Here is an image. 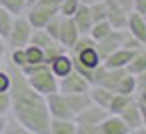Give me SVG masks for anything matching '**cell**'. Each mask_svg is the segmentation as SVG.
Returning a JSON list of instances; mask_svg holds the SVG:
<instances>
[{"label":"cell","instance_id":"cell-2","mask_svg":"<svg viewBox=\"0 0 146 134\" xmlns=\"http://www.w3.org/2000/svg\"><path fill=\"white\" fill-rule=\"evenodd\" d=\"M22 74L26 76L28 84L40 92V94H50V92H56L58 90V78L52 74L50 66L46 62H38V64H24L22 68Z\"/></svg>","mask_w":146,"mask_h":134},{"label":"cell","instance_id":"cell-24","mask_svg":"<svg viewBox=\"0 0 146 134\" xmlns=\"http://www.w3.org/2000/svg\"><path fill=\"white\" fill-rule=\"evenodd\" d=\"M24 56H26V64L44 62V52H42V48H38V46H34V44H26V46H24Z\"/></svg>","mask_w":146,"mask_h":134},{"label":"cell","instance_id":"cell-38","mask_svg":"<svg viewBox=\"0 0 146 134\" xmlns=\"http://www.w3.org/2000/svg\"><path fill=\"white\" fill-rule=\"evenodd\" d=\"M114 2H116L124 12H132V0H114Z\"/></svg>","mask_w":146,"mask_h":134},{"label":"cell","instance_id":"cell-16","mask_svg":"<svg viewBox=\"0 0 146 134\" xmlns=\"http://www.w3.org/2000/svg\"><path fill=\"white\" fill-rule=\"evenodd\" d=\"M88 96H90V100H92L94 104H98V106H102V108L108 110V104H110L114 92H112L110 88H106V86L90 84V88H88Z\"/></svg>","mask_w":146,"mask_h":134},{"label":"cell","instance_id":"cell-35","mask_svg":"<svg viewBox=\"0 0 146 134\" xmlns=\"http://www.w3.org/2000/svg\"><path fill=\"white\" fill-rule=\"evenodd\" d=\"M10 88V76H8V70L0 66V92H6Z\"/></svg>","mask_w":146,"mask_h":134},{"label":"cell","instance_id":"cell-27","mask_svg":"<svg viewBox=\"0 0 146 134\" xmlns=\"http://www.w3.org/2000/svg\"><path fill=\"white\" fill-rule=\"evenodd\" d=\"M42 52H44V62L48 64V62H50L54 56H58V54H64V52H68V50H66V46H62L58 40H54V42H52L50 46H46Z\"/></svg>","mask_w":146,"mask_h":134},{"label":"cell","instance_id":"cell-19","mask_svg":"<svg viewBox=\"0 0 146 134\" xmlns=\"http://www.w3.org/2000/svg\"><path fill=\"white\" fill-rule=\"evenodd\" d=\"M64 100H66V104H68V108H70V112L76 116L82 108H86L92 100H90V96H88V92H76V94H64Z\"/></svg>","mask_w":146,"mask_h":134},{"label":"cell","instance_id":"cell-39","mask_svg":"<svg viewBox=\"0 0 146 134\" xmlns=\"http://www.w3.org/2000/svg\"><path fill=\"white\" fill-rule=\"evenodd\" d=\"M4 126H6V116H0V134L4 132Z\"/></svg>","mask_w":146,"mask_h":134},{"label":"cell","instance_id":"cell-33","mask_svg":"<svg viewBox=\"0 0 146 134\" xmlns=\"http://www.w3.org/2000/svg\"><path fill=\"white\" fill-rule=\"evenodd\" d=\"M2 134H28V132H26V128L18 120H12V122L6 120V126H4V132Z\"/></svg>","mask_w":146,"mask_h":134},{"label":"cell","instance_id":"cell-22","mask_svg":"<svg viewBox=\"0 0 146 134\" xmlns=\"http://www.w3.org/2000/svg\"><path fill=\"white\" fill-rule=\"evenodd\" d=\"M114 28H112V24L108 22V20H100V22H94L92 24V28H90V38L96 42V40H100V38H104L106 34H110Z\"/></svg>","mask_w":146,"mask_h":134},{"label":"cell","instance_id":"cell-34","mask_svg":"<svg viewBox=\"0 0 146 134\" xmlns=\"http://www.w3.org/2000/svg\"><path fill=\"white\" fill-rule=\"evenodd\" d=\"M10 112V94L6 92H0V116H6Z\"/></svg>","mask_w":146,"mask_h":134},{"label":"cell","instance_id":"cell-6","mask_svg":"<svg viewBox=\"0 0 146 134\" xmlns=\"http://www.w3.org/2000/svg\"><path fill=\"white\" fill-rule=\"evenodd\" d=\"M44 98H46V108H48L50 118H74V114L70 112V108H68L62 92L56 90V92L46 94Z\"/></svg>","mask_w":146,"mask_h":134},{"label":"cell","instance_id":"cell-3","mask_svg":"<svg viewBox=\"0 0 146 134\" xmlns=\"http://www.w3.org/2000/svg\"><path fill=\"white\" fill-rule=\"evenodd\" d=\"M32 24L26 20L24 14H16L10 26V32L6 36V46L8 50L12 48H24L26 44H30V36H32Z\"/></svg>","mask_w":146,"mask_h":134},{"label":"cell","instance_id":"cell-4","mask_svg":"<svg viewBox=\"0 0 146 134\" xmlns=\"http://www.w3.org/2000/svg\"><path fill=\"white\" fill-rule=\"evenodd\" d=\"M118 116L124 120V124L128 126L130 134H134V132H144V118H146V114H144L142 108L136 104L134 96H132V100L128 102V106H126Z\"/></svg>","mask_w":146,"mask_h":134},{"label":"cell","instance_id":"cell-41","mask_svg":"<svg viewBox=\"0 0 146 134\" xmlns=\"http://www.w3.org/2000/svg\"><path fill=\"white\" fill-rule=\"evenodd\" d=\"M34 2H36V0H24V6H26V8H28V6H32V4H34Z\"/></svg>","mask_w":146,"mask_h":134},{"label":"cell","instance_id":"cell-8","mask_svg":"<svg viewBox=\"0 0 146 134\" xmlns=\"http://www.w3.org/2000/svg\"><path fill=\"white\" fill-rule=\"evenodd\" d=\"M122 34H124V30H112V32H110V34H106L104 38L96 40V52H98L100 60H104L110 52H114L116 48H120Z\"/></svg>","mask_w":146,"mask_h":134},{"label":"cell","instance_id":"cell-18","mask_svg":"<svg viewBox=\"0 0 146 134\" xmlns=\"http://www.w3.org/2000/svg\"><path fill=\"white\" fill-rule=\"evenodd\" d=\"M124 68H126V72H128V74H134V76H136V74L146 72V48L136 50Z\"/></svg>","mask_w":146,"mask_h":134},{"label":"cell","instance_id":"cell-12","mask_svg":"<svg viewBox=\"0 0 146 134\" xmlns=\"http://www.w3.org/2000/svg\"><path fill=\"white\" fill-rule=\"evenodd\" d=\"M100 134H130L128 126L118 114H106V118L100 122Z\"/></svg>","mask_w":146,"mask_h":134},{"label":"cell","instance_id":"cell-30","mask_svg":"<svg viewBox=\"0 0 146 134\" xmlns=\"http://www.w3.org/2000/svg\"><path fill=\"white\" fill-rule=\"evenodd\" d=\"M78 4H80L78 0H62L60 6H58V14H60V16H72V14L76 12Z\"/></svg>","mask_w":146,"mask_h":134},{"label":"cell","instance_id":"cell-36","mask_svg":"<svg viewBox=\"0 0 146 134\" xmlns=\"http://www.w3.org/2000/svg\"><path fill=\"white\" fill-rule=\"evenodd\" d=\"M132 10L146 16V0H132Z\"/></svg>","mask_w":146,"mask_h":134},{"label":"cell","instance_id":"cell-28","mask_svg":"<svg viewBox=\"0 0 146 134\" xmlns=\"http://www.w3.org/2000/svg\"><path fill=\"white\" fill-rule=\"evenodd\" d=\"M90 8V16H92V22H100V20H106V6L102 0H98V2L94 4H88Z\"/></svg>","mask_w":146,"mask_h":134},{"label":"cell","instance_id":"cell-26","mask_svg":"<svg viewBox=\"0 0 146 134\" xmlns=\"http://www.w3.org/2000/svg\"><path fill=\"white\" fill-rule=\"evenodd\" d=\"M120 48L140 50V48H146V42H140L138 38H134L132 34H128V30H124V34H122V42H120Z\"/></svg>","mask_w":146,"mask_h":134},{"label":"cell","instance_id":"cell-25","mask_svg":"<svg viewBox=\"0 0 146 134\" xmlns=\"http://www.w3.org/2000/svg\"><path fill=\"white\" fill-rule=\"evenodd\" d=\"M134 88H136V76L134 74H124L120 84L116 86V92H122V94H134Z\"/></svg>","mask_w":146,"mask_h":134},{"label":"cell","instance_id":"cell-20","mask_svg":"<svg viewBox=\"0 0 146 134\" xmlns=\"http://www.w3.org/2000/svg\"><path fill=\"white\" fill-rule=\"evenodd\" d=\"M130 100H132V94L114 92V96H112V100H110V104H108V112H110V114H120V112L128 106Z\"/></svg>","mask_w":146,"mask_h":134},{"label":"cell","instance_id":"cell-9","mask_svg":"<svg viewBox=\"0 0 146 134\" xmlns=\"http://www.w3.org/2000/svg\"><path fill=\"white\" fill-rule=\"evenodd\" d=\"M104 6H106V20L112 24L114 30H124L126 28V18H128V12H124L114 0H102Z\"/></svg>","mask_w":146,"mask_h":134},{"label":"cell","instance_id":"cell-15","mask_svg":"<svg viewBox=\"0 0 146 134\" xmlns=\"http://www.w3.org/2000/svg\"><path fill=\"white\" fill-rule=\"evenodd\" d=\"M48 66H50V70H52V74H54L56 78H62V76H66L68 72L74 70V68H72V58H70L68 52L54 56V58L48 62Z\"/></svg>","mask_w":146,"mask_h":134},{"label":"cell","instance_id":"cell-17","mask_svg":"<svg viewBox=\"0 0 146 134\" xmlns=\"http://www.w3.org/2000/svg\"><path fill=\"white\" fill-rule=\"evenodd\" d=\"M48 134H76L74 118H50Z\"/></svg>","mask_w":146,"mask_h":134},{"label":"cell","instance_id":"cell-32","mask_svg":"<svg viewBox=\"0 0 146 134\" xmlns=\"http://www.w3.org/2000/svg\"><path fill=\"white\" fill-rule=\"evenodd\" d=\"M60 18H62L60 14H54V16H52V18H50V20L46 22V26H44V30H46V32H48V34H50V36L54 38V40H58V30H60Z\"/></svg>","mask_w":146,"mask_h":134},{"label":"cell","instance_id":"cell-31","mask_svg":"<svg viewBox=\"0 0 146 134\" xmlns=\"http://www.w3.org/2000/svg\"><path fill=\"white\" fill-rule=\"evenodd\" d=\"M76 122V134H100V124H92V122Z\"/></svg>","mask_w":146,"mask_h":134},{"label":"cell","instance_id":"cell-23","mask_svg":"<svg viewBox=\"0 0 146 134\" xmlns=\"http://www.w3.org/2000/svg\"><path fill=\"white\" fill-rule=\"evenodd\" d=\"M12 20H14V14L4 8V6H0V36H2L6 40L8 32H10V26H12Z\"/></svg>","mask_w":146,"mask_h":134},{"label":"cell","instance_id":"cell-37","mask_svg":"<svg viewBox=\"0 0 146 134\" xmlns=\"http://www.w3.org/2000/svg\"><path fill=\"white\" fill-rule=\"evenodd\" d=\"M6 54H8V46H6V40L0 36V66L4 64V60H6Z\"/></svg>","mask_w":146,"mask_h":134},{"label":"cell","instance_id":"cell-40","mask_svg":"<svg viewBox=\"0 0 146 134\" xmlns=\"http://www.w3.org/2000/svg\"><path fill=\"white\" fill-rule=\"evenodd\" d=\"M80 4H94V2H98V0H78Z\"/></svg>","mask_w":146,"mask_h":134},{"label":"cell","instance_id":"cell-11","mask_svg":"<svg viewBox=\"0 0 146 134\" xmlns=\"http://www.w3.org/2000/svg\"><path fill=\"white\" fill-rule=\"evenodd\" d=\"M106 114H108V110H106V108H102V106H98V104L90 102L86 108H82V110L74 116V120H78V122H92V124H100V122L106 118Z\"/></svg>","mask_w":146,"mask_h":134},{"label":"cell","instance_id":"cell-10","mask_svg":"<svg viewBox=\"0 0 146 134\" xmlns=\"http://www.w3.org/2000/svg\"><path fill=\"white\" fill-rule=\"evenodd\" d=\"M128 34H132L134 38H138L140 42H146V18L138 12H128V18H126V28Z\"/></svg>","mask_w":146,"mask_h":134},{"label":"cell","instance_id":"cell-14","mask_svg":"<svg viewBox=\"0 0 146 134\" xmlns=\"http://www.w3.org/2000/svg\"><path fill=\"white\" fill-rule=\"evenodd\" d=\"M136 50H128V48H116L114 52H110L104 60H102V64L106 66V68H124L126 64H128V60L132 58V54H134Z\"/></svg>","mask_w":146,"mask_h":134},{"label":"cell","instance_id":"cell-7","mask_svg":"<svg viewBox=\"0 0 146 134\" xmlns=\"http://www.w3.org/2000/svg\"><path fill=\"white\" fill-rule=\"evenodd\" d=\"M80 32L74 24V20L70 16H62L60 18V30H58V42L62 46H66V50H70V46L78 40Z\"/></svg>","mask_w":146,"mask_h":134},{"label":"cell","instance_id":"cell-5","mask_svg":"<svg viewBox=\"0 0 146 134\" xmlns=\"http://www.w3.org/2000/svg\"><path fill=\"white\" fill-rule=\"evenodd\" d=\"M88 88H90V82H88L82 74H78L76 70H72V72H68L66 76L58 78V92H62V94L88 92Z\"/></svg>","mask_w":146,"mask_h":134},{"label":"cell","instance_id":"cell-1","mask_svg":"<svg viewBox=\"0 0 146 134\" xmlns=\"http://www.w3.org/2000/svg\"><path fill=\"white\" fill-rule=\"evenodd\" d=\"M8 76H10V112L14 116V120H18L28 134H48V122H50V114L46 108V98L44 94L36 92L26 76L22 74V70L12 64V62H4Z\"/></svg>","mask_w":146,"mask_h":134},{"label":"cell","instance_id":"cell-21","mask_svg":"<svg viewBox=\"0 0 146 134\" xmlns=\"http://www.w3.org/2000/svg\"><path fill=\"white\" fill-rule=\"evenodd\" d=\"M54 42V38L44 30V28H34L32 30V36H30V44H34V46H38V48H46V46H50Z\"/></svg>","mask_w":146,"mask_h":134},{"label":"cell","instance_id":"cell-13","mask_svg":"<svg viewBox=\"0 0 146 134\" xmlns=\"http://www.w3.org/2000/svg\"><path fill=\"white\" fill-rule=\"evenodd\" d=\"M70 18L74 20V24H76V28H78L80 34H88L90 28H92V24H94V22H92V16H90L88 4H78L76 12H74Z\"/></svg>","mask_w":146,"mask_h":134},{"label":"cell","instance_id":"cell-29","mask_svg":"<svg viewBox=\"0 0 146 134\" xmlns=\"http://www.w3.org/2000/svg\"><path fill=\"white\" fill-rule=\"evenodd\" d=\"M0 6H4V8H8L14 16L16 14H22L24 12V0H0Z\"/></svg>","mask_w":146,"mask_h":134}]
</instances>
